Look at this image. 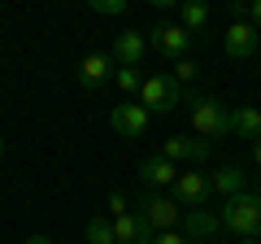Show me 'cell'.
I'll return each mask as SVG.
<instances>
[{
  "mask_svg": "<svg viewBox=\"0 0 261 244\" xmlns=\"http://www.w3.org/2000/svg\"><path fill=\"white\" fill-rule=\"evenodd\" d=\"M222 231H231L235 240H261V192H240L218 209Z\"/></svg>",
  "mask_w": 261,
  "mask_h": 244,
  "instance_id": "obj_1",
  "label": "cell"
},
{
  "mask_svg": "<svg viewBox=\"0 0 261 244\" xmlns=\"http://www.w3.org/2000/svg\"><path fill=\"white\" fill-rule=\"evenodd\" d=\"M192 127L200 140H222L231 135V109L218 96H192Z\"/></svg>",
  "mask_w": 261,
  "mask_h": 244,
  "instance_id": "obj_2",
  "label": "cell"
},
{
  "mask_svg": "<svg viewBox=\"0 0 261 244\" xmlns=\"http://www.w3.org/2000/svg\"><path fill=\"white\" fill-rule=\"evenodd\" d=\"M135 205H140L135 214H140L152 231H178V223H183V209H178V201L170 197V192H140Z\"/></svg>",
  "mask_w": 261,
  "mask_h": 244,
  "instance_id": "obj_3",
  "label": "cell"
},
{
  "mask_svg": "<svg viewBox=\"0 0 261 244\" xmlns=\"http://www.w3.org/2000/svg\"><path fill=\"white\" fill-rule=\"evenodd\" d=\"M178 101H183V87L174 83V75L157 70V75L144 79V87H140V105H144L148 113H170Z\"/></svg>",
  "mask_w": 261,
  "mask_h": 244,
  "instance_id": "obj_4",
  "label": "cell"
},
{
  "mask_svg": "<svg viewBox=\"0 0 261 244\" xmlns=\"http://www.w3.org/2000/svg\"><path fill=\"white\" fill-rule=\"evenodd\" d=\"M170 197L178 201V209H205L209 197H214V183H209V175H200V166L196 170H178Z\"/></svg>",
  "mask_w": 261,
  "mask_h": 244,
  "instance_id": "obj_5",
  "label": "cell"
},
{
  "mask_svg": "<svg viewBox=\"0 0 261 244\" xmlns=\"http://www.w3.org/2000/svg\"><path fill=\"white\" fill-rule=\"evenodd\" d=\"M187 244H214L222 235V223H218L214 209H183V223H178Z\"/></svg>",
  "mask_w": 261,
  "mask_h": 244,
  "instance_id": "obj_6",
  "label": "cell"
},
{
  "mask_svg": "<svg viewBox=\"0 0 261 244\" xmlns=\"http://www.w3.org/2000/svg\"><path fill=\"white\" fill-rule=\"evenodd\" d=\"M209 153H214V144L209 140H192V135H166V144H161V157L166 161H187V166H200V161H209Z\"/></svg>",
  "mask_w": 261,
  "mask_h": 244,
  "instance_id": "obj_7",
  "label": "cell"
},
{
  "mask_svg": "<svg viewBox=\"0 0 261 244\" xmlns=\"http://www.w3.org/2000/svg\"><path fill=\"white\" fill-rule=\"evenodd\" d=\"M144 53H148V35H144V31H118V35H113L109 57H113L118 70H140Z\"/></svg>",
  "mask_w": 261,
  "mask_h": 244,
  "instance_id": "obj_8",
  "label": "cell"
},
{
  "mask_svg": "<svg viewBox=\"0 0 261 244\" xmlns=\"http://www.w3.org/2000/svg\"><path fill=\"white\" fill-rule=\"evenodd\" d=\"M148 48H157L161 57H174V61H183L187 48H192V35H187L178 22H157V27L148 31Z\"/></svg>",
  "mask_w": 261,
  "mask_h": 244,
  "instance_id": "obj_9",
  "label": "cell"
},
{
  "mask_svg": "<svg viewBox=\"0 0 261 244\" xmlns=\"http://www.w3.org/2000/svg\"><path fill=\"white\" fill-rule=\"evenodd\" d=\"M148 118H152V113L144 109L140 101H126V105H113V109H109V127L122 135V140L144 135V131H148Z\"/></svg>",
  "mask_w": 261,
  "mask_h": 244,
  "instance_id": "obj_10",
  "label": "cell"
},
{
  "mask_svg": "<svg viewBox=\"0 0 261 244\" xmlns=\"http://www.w3.org/2000/svg\"><path fill=\"white\" fill-rule=\"evenodd\" d=\"M113 57L109 53H87L83 61H79V87H83V92H100L105 83H109L113 79Z\"/></svg>",
  "mask_w": 261,
  "mask_h": 244,
  "instance_id": "obj_11",
  "label": "cell"
},
{
  "mask_svg": "<svg viewBox=\"0 0 261 244\" xmlns=\"http://www.w3.org/2000/svg\"><path fill=\"white\" fill-rule=\"evenodd\" d=\"M257 35H261V31L252 27V22H244V18H231V27H226V35H222V48H226V57H235V61L252 57V53H257Z\"/></svg>",
  "mask_w": 261,
  "mask_h": 244,
  "instance_id": "obj_12",
  "label": "cell"
},
{
  "mask_svg": "<svg viewBox=\"0 0 261 244\" xmlns=\"http://www.w3.org/2000/svg\"><path fill=\"white\" fill-rule=\"evenodd\" d=\"M140 179H144V188H148V192H166V188H174L178 166H174V161H166L161 153H152V157L140 161Z\"/></svg>",
  "mask_w": 261,
  "mask_h": 244,
  "instance_id": "obj_13",
  "label": "cell"
},
{
  "mask_svg": "<svg viewBox=\"0 0 261 244\" xmlns=\"http://www.w3.org/2000/svg\"><path fill=\"white\" fill-rule=\"evenodd\" d=\"M152 235H157V231H152L140 214L113 218V240H118V244H152Z\"/></svg>",
  "mask_w": 261,
  "mask_h": 244,
  "instance_id": "obj_14",
  "label": "cell"
},
{
  "mask_svg": "<svg viewBox=\"0 0 261 244\" xmlns=\"http://www.w3.org/2000/svg\"><path fill=\"white\" fill-rule=\"evenodd\" d=\"M231 135H240V140H261V109L257 105H240V109L231 113Z\"/></svg>",
  "mask_w": 261,
  "mask_h": 244,
  "instance_id": "obj_15",
  "label": "cell"
},
{
  "mask_svg": "<svg viewBox=\"0 0 261 244\" xmlns=\"http://www.w3.org/2000/svg\"><path fill=\"white\" fill-rule=\"evenodd\" d=\"M209 183H214V192H222L226 201L240 197V192H248V188H244V183H248V175H244L240 166H222V170H214V175H209Z\"/></svg>",
  "mask_w": 261,
  "mask_h": 244,
  "instance_id": "obj_16",
  "label": "cell"
},
{
  "mask_svg": "<svg viewBox=\"0 0 261 244\" xmlns=\"http://www.w3.org/2000/svg\"><path fill=\"white\" fill-rule=\"evenodd\" d=\"M209 22V5H200V0H187V5H178V27L192 35V31H205Z\"/></svg>",
  "mask_w": 261,
  "mask_h": 244,
  "instance_id": "obj_17",
  "label": "cell"
},
{
  "mask_svg": "<svg viewBox=\"0 0 261 244\" xmlns=\"http://www.w3.org/2000/svg\"><path fill=\"white\" fill-rule=\"evenodd\" d=\"M87 244H118L113 240V218H87Z\"/></svg>",
  "mask_w": 261,
  "mask_h": 244,
  "instance_id": "obj_18",
  "label": "cell"
},
{
  "mask_svg": "<svg viewBox=\"0 0 261 244\" xmlns=\"http://www.w3.org/2000/svg\"><path fill=\"white\" fill-rule=\"evenodd\" d=\"M113 83H118L122 92H140V87H144V75H140V70H113Z\"/></svg>",
  "mask_w": 261,
  "mask_h": 244,
  "instance_id": "obj_19",
  "label": "cell"
},
{
  "mask_svg": "<svg viewBox=\"0 0 261 244\" xmlns=\"http://www.w3.org/2000/svg\"><path fill=\"white\" fill-rule=\"evenodd\" d=\"M196 75H200V66H196V61H187V57L174 66V83H178V87H183V83H192Z\"/></svg>",
  "mask_w": 261,
  "mask_h": 244,
  "instance_id": "obj_20",
  "label": "cell"
},
{
  "mask_svg": "<svg viewBox=\"0 0 261 244\" xmlns=\"http://www.w3.org/2000/svg\"><path fill=\"white\" fill-rule=\"evenodd\" d=\"M92 9L105 18H118V13H126V0H92Z\"/></svg>",
  "mask_w": 261,
  "mask_h": 244,
  "instance_id": "obj_21",
  "label": "cell"
},
{
  "mask_svg": "<svg viewBox=\"0 0 261 244\" xmlns=\"http://www.w3.org/2000/svg\"><path fill=\"white\" fill-rule=\"evenodd\" d=\"M122 214H130L126 192H118V188H113V192H109V218H122Z\"/></svg>",
  "mask_w": 261,
  "mask_h": 244,
  "instance_id": "obj_22",
  "label": "cell"
},
{
  "mask_svg": "<svg viewBox=\"0 0 261 244\" xmlns=\"http://www.w3.org/2000/svg\"><path fill=\"white\" fill-rule=\"evenodd\" d=\"M152 244H187V240H183V231H157Z\"/></svg>",
  "mask_w": 261,
  "mask_h": 244,
  "instance_id": "obj_23",
  "label": "cell"
},
{
  "mask_svg": "<svg viewBox=\"0 0 261 244\" xmlns=\"http://www.w3.org/2000/svg\"><path fill=\"white\" fill-rule=\"evenodd\" d=\"M244 18H248L252 27L261 31V0H252V5H244Z\"/></svg>",
  "mask_w": 261,
  "mask_h": 244,
  "instance_id": "obj_24",
  "label": "cell"
},
{
  "mask_svg": "<svg viewBox=\"0 0 261 244\" xmlns=\"http://www.w3.org/2000/svg\"><path fill=\"white\" fill-rule=\"evenodd\" d=\"M252 161H257V170H261V140L252 144Z\"/></svg>",
  "mask_w": 261,
  "mask_h": 244,
  "instance_id": "obj_25",
  "label": "cell"
},
{
  "mask_svg": "<svg viewBox=\"0 0 261 244\" xmlns=\"http://www.w3.org/2000/svg\"><path fill=\"white\" fill-rule=\"evenodd\" d=\"M27 244H53V240H48V235H31Z\"/></svg>",
  "mask_w": 261,
  "mask_h": 244,
  "instance_id": "obj_26",
  "label": "cell"
},
{
  "mask_svg": "<svg viewBox=\"0 0 261 244\" xmlns=\"http://www.w3.org/2000/svg\"><path fill=\"white\" fill-rule=\"evenodd\" d=\"M240 244H261V240H240Z\"/></svg>",
  "mask_w": 261,
  "mask_h": 244,
  "instance_id": "obj_27",
  "label": "cell"
},
{
  "mask_svg": "<svg viewBox=\"0 0 261 244\" xmlns=\"http://www.w3.org/2000/svg\"><path fill=\"white\" fill-rule=\"evenodd\" d=\"M0 157H5V140H0Z\"/></svg>",
  "mask_w": 261,
  "mask_h": 244,
  "instance_id": "obj_28",
  "label": "cell"
},
{
  "mask_svg": "<svg viewBox=\"0 0 261 244\" xmlns=\"http://www.w3.org/2000/svg\"><path fill=\"white\" fill-rule=\"evenodd\" d=\"M257 53H261V35H257Z\"/></svg>",
  "mask_w": 261,
  "mask_h": 244,
  "instance_id": "obj_29",
  "label": "cell"
}]
</instances>
